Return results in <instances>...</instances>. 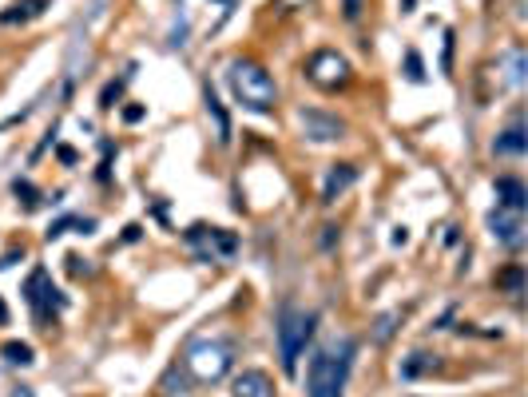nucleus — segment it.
<instances>
[{"mask_svg": "<svg viewBox=\"0 0 528 397\" xmlns=\"http://www.w3.org/2000/svg\"><path fill=\"white\" fill-rule=\"evenodd\" d=\"M354 358H357V342L350 334L322 342L306 370V397H345V382H350Z\"/></svg>", "mask_w": 528, "mask_h": 397, "instance_id": "obj_1", "label": "nucleus"}, {"mask_svg": "<svg viewBox=\"0 0 528 397\" xmlns=\"http://www.w3.org/2000/svg\"><path fill=\"white\" fill-rule=\"evenodd\" d=\"M227 87H231L234 103H238L243 112L271 115L274 108H278V84H274V75L258 60L234 56V60L227 64Z\"/></svg>", "mask_w": 528, "mask_h": 397, "instance_id": "obj_2", "label": "nucleus"}, {"mask_svg": "<svg viewBox=\"0 0 528 397\" xmlns=\"http://www.w3.org/2000/svg\"><path fill=\"white\" fill-rule=\"evenodd\" d=\"M234 358H238L234 338H222V334L191 338V346L183 349V370L191 373V382L215 385V382H222V377L234 370Z\"/></svg>", "mask_w": 528, "mask_h": 397, "instance_id": "obj_3", "label": "nucleus"}, {"mask_svg": "<svg viewBox=\"0 0 528 397\" xmlns=\"http://www.w3.org/2000/svg\"><path fill=\"white\" fill-rule=\"evenodd\" d=\"M314 326H318V314H314V310L283 306V314H278V326H274V334H278V358H283V373H290V377L298 373V358H302L306 342L314 338Z\"/></svg>", "mask_w": 528, "mask_h": 397, "instance_id": "obj_4", "label": "nucleus"}, {"mask_svg": "<svg viewBox=\"0 0 528 397\" xmlns=\"http://www.w3.org/2000/svg\"><path fill=\"white\" fill-rule=\"evenodd\" d=\"M306 80L314 87H322V92H342L354 80V68H350V60L338 48H318V52H310V60H306Z\"/></svg>", "mask_w": 528, "mask_h": 397, "instance_id": "obj_5", "label": "nucleus"}, {"mask_svg": "<svg viewBox=\"0 0 528 397\" xmlns=\"http://www.w3.org/2000/svg\"><path fill=\"white\" fill-rule=\"evenodd\" d=\"M24 302L32 306V314H36V326H44L48 330L52 318L68 306V298L52 286V274L44 270V266H36V270L28 274V282H24Z\"/></svg>", "mask_w": 528, "mask_h": 397, "instance_id": "obj_6", "label": "nucleus"}, {"mask_svg": "<svg viewBox=\"0 0 528 397\" xmlns=\"http://www.w3.org/2000/svg\"><path fill=\"white\" fill-rule=\"evenodd\" d=\"M187 247L199 254V262H219V259H231L234 250H238V238L231 235V231H222V226H187L183 231Z\"/></svg>", "mask_w": 528, "mask_h": 397, "instance_id": "obj_7", "label": "nucleus"}, {"mask_svg": "<svg viewBox=\"0 0 528 397\" xmlns=\"http://www.w3.org/2000/svg\"><path fill=\"white\" fill-rule=\"evenodd\" d=\"M298 127L310 143H334V139H345V120L330 112H318V108H298Z\"/></svg>", "mask_w": 528, "mask_h": 397, "instance_id": "obj_8", "label": "nucleus"}, {"mask_svg": "<svg viewBox=\"0 0 528 397\" xmlns=\"http://www.w3.org/2000/svg\"><path fill=\"white\" fill-rule=\"evenodd\" d=\"M485 223H489V235L497 238L501 247H508V250H520V247H525V215L504 211V207H492Z\"/></svg>", "mask_w": 528, "mask_h": 397, "instance_id": "obj_9", "label": "nucleus"}, {"mask_svg": "<svg viewBox=\"0 0 528 397\" xmlns=\"http://www.w3.org/2000/svg\"><path fill=\"white\" fill-rule=\"evenodd\" d=\"M528 151V136H525V120H520V112L508 120V127H504L501 136L492 139V155H504V159H520Z\"/></svg>", "mask_w": 528, "mask_h": 397, "instance_id": "obj_10", "label": "nucleus"}, {"mask_svg": "<svg viewBox=\"0 0 528 397\" xmlns=\"http://www.w3.org/2000/svg\"><path fill=\"white\" fill-rule=\"evenodd\" d=\"M354 183H357V167L354 163H334L330 171H326V183H322V203H326V207L338 203Z\"/></svg>", "mask_w": 528, "mask_h": 397, "instance_id": "obj_11", "label": "nucleus"}, {"mask_svg": "<svg viewBox=\"0 0 528 397\" xmlns=\"http://www.w3.org/2000/svg\"><path fill=\"white\" fill-rule=\"evenodd\" d=\"M492 191H497V207L525 215V207H528V187L520 183L516 175H501V179L492 183Z\"/></svg>", "mask_w": 528, "mask_h": 397, "instance_id": "obj_12", "label": "nucleus"}, {"mask_svg": "<svg viewBox=\"0 0 528 397\" xmlns=\"http://www.w3.org/2000/svg\"><path fill=\"white\" fill-rule=\"evenodd\" d=\"M231 397H274V382L271 373L262 370H243L231 382Z\"/></svg>", "mask_w": 528, "mask_h": 397, "instance_id": "obj_13", "label": "nucleus"}, {"mask_svg": "<svg viewBox=\"0 0 528 397\" xmlns=\"http://www.w3.org/2000/svg\"><path fill=\"white\" fill-rule=\"evenodd\" d=\"M441 366L437 361V354H429V349H413L409 358H401V366H397V373H401V382H418V377H425V373H433Z\"/></svg>", "mask_w": 528, "mask_h": 397, "instance_id": "obj_14", "label": "nucleus"}, {"mask_svg": "<svg viewBox=\"0 0 528 397\" xmlns=\"http://www.w3.org/2000/svg\"><path fill=\"white\" fill-rule=\"evenodd\" d=\"M52 0H16L13 8H4L0 13V24H28V20H36V16H44V8H48Z\"/></svg>", "mask_w": 528, "mask_h": 397, "instance_id": "obj_15", "label": "nucleus"}, {"mask_svg": "<svg viewBox=\"0 0 528 397\" xmlns=\"http://www.w3.org/2000/svg\"><path fill=\"white\" fill-rule=\"evenodd\" d=\"M203 103H207V115L215 120V136H219V143L227 147L231 143V115H227V108L219 103V96H215V87H203Z\"/></svg>", "mask_w": 528, "mask_h": 397, "instance_id": "obj_16", "label": "nucleus"}, {"mask_svg": "<svg viewBox=\"0 0 528 397\" xmlns=\"http://www.w3.org/2000/svg\"><path fill=\"white\" fill-rule=\"evenodd\" d=\"M504 80H508V87L525 84V48L504 52Z\"/></svg>", "mask_w": 528, "mask_h": 397, "instance_id": "obj_17", "label": "nucleus"}, {"mask_svg": "<svg viewBox=\"0 0 528 397\" xmlns=\"http://www.w3.org/2000/svg\"><path fill=\"white\" fill-rule=\"evenodd\" d=\"M131 75H136V64H131V68H127V72H123L120 80H111V84L104 87V92H99V108H104V112H108V108H115V99H120L123 87L131 84Z\"/></svg>", "mask_w": 528, "mask_h": 397, "instance_id": "obj_18", "label": "nucleus"}, {"mask_svg": "<svg viewBox=\"0 0 528 397\" xmlns=\"http://www.w3.org/2000/svg\"><path fill=\"white\" fill-rule=\"evenodd\" d=\"M397 322H401V314H397V310L378 314V322H373V342H378V346H385V342L397 334Z\"/></svg>", "mask_w": 528, "mask_h": 397, "instance_id": "obj_19", "label": "nucleus"}, {"mask_svg": "<svg viewBox=\"0 0 528 397\" xmlns=\"http://www.w3.org/2000/svg\"><path fill=\"white\" fill-rule=\"evenodd\" d=\"M0 354H4V361H13V366H32V361H36V354H32L28 342H4Z\"/></svg>", "mask_w": 528, "mask_h": 397, "instance_id": "obj_20", "label": "nucleus"}, {"mask_svg": "<svg viewBox=\"0 0 528 397\" xmlns=\"http://www.w3.org/2000/svg\"><path fill=\"white\" fill-rule=\"evenodd\" d=\"M497 286H501V290H508V294H520V290H525V270H520V266H508V270H501L497 274Z\"/></svg>", "mask_w": 528, "mask_h": 397, "instance_id": "obj_21", "label": "nucleus"}, {"mask_svg": "<svg viewBox=\"0 0 528 397\" xmlns=\"http://www.w3.org/2000/svg\"><path fill=\"white\" fill-rule=\"evenodd\" d=\"M13 195L20 198V203H24L28 211H32V207H40V191H36L32 183H28V179H16V183H13Z\"/></svg>", "mask_w": 528, "mask_h": 397, "instance_id": "obj_22", "label": "nucleus"}, {"mask_svg": "<svg viewBox=\"0 0 528 397\" xmlns=\"http://www.w3.org/2000/svg\"><path fill=\"white\" fill-rule=\"evenodd\" d=\"M76 223H80V215H64V219H56V223H52L48 231H44V235H48V243H56V238H60V235H68V231H76Z\"/></svg>", "mask_w": 528, "mask_h": 397, "instance_id": "obj_23", "label": "nucleus"}, {"mask_svg": "<svg viewBox=\"0 0 528 397\" xmlns=\"http://www.w3.org/2000/svg\"><path fill=\"white\" fill-rule=\"evenodd\" d=\"M406 75L413 80V84H425V68H421L418 52H406Z\"/></svg>", "mask_w": 528, "mask_h": 397, "instance_id": "obj_24", "label": "nucleus"}, {"mask_svg": "<svg viewBox=\"0 0 528 397\" xmlns=\"http://www.w3.org/2000/svg\"><path fill=\"white\" fill-rule=\"evenodd\" d=\"M148 115V108H139V103H131V108H123V124H139Z\"/></svg>", "mask_w": 528, "mask_h": 397, "instance_id": "obj_25", "label": "nucleus"}, {"mask_svg": "<svg viewBox=\"0 0 528 397\" xmlns=\"http://www.w3.org/2000/svg\"><path fill=\"white\" fill-rule=\"evenodd\" d=\"M342 13H345V20H357L362 16V0H342Z\"/></svg>", "mask_w": 528, "mask_h": 397, "instance_id": "obj_26", "label": "nucleus"}, {"mask_svg": "<svg viewBox=\"0 0 528 397\" xmlns=\"http://www.w3.org/2000/svg\"><path fill=\"white\" fill-rule=\"evenodd\" d=\"M449 64H453V32H445V72H449Z\"/></svg>", "mask_w": 528, "mask_h": 397, "instance_id": "obj_27", "label": "nucleus"}, {"mask_svg": "<svg viewBox=\"0 0 528 397\" xmlns=\"http://www.w3.org/2000/svg\"><path fill=\"white\" fill-rule=\"evenodd\" d=\"M8 397H36V389H32V385H16Z\"/></svg>", "mask_w": 528, "mask_h": 397, "instance_id": "obj_28", "label": "nucleus"}, {"mask_svg": "<svg viewBox=\"0 0 528 397\" xmlns=\"http://www.w3.org/2000/svg\"><path fill=\"white\" fill-rule=\"evenodd\" d=\"M406 243H409V231H406V226H397V235H393V247H406Z\"/></svg>", "mask_w": 528, "mask_h": 397, "instance_id": "obj_29", "label": "nucleus"}, {"mask_svg": "<svg viewBox=\"0 0 528 397\" xmlns=\"http://www.w3.org/2000/svg\"><path fill=\"white\" fill-rule=\"evenodd\" d=\"M56 155H60V163H76V151L72 147H60Z\"/></svg>", "mask_w": 528, "mask_h": 397, "instance_id": "obj_30", "label": "nucleus"}, {"mask_svg": "<svg viewBox=\"0 0 528 397\" xmlns=\"http://www.w3.org/2000/svg\"><path fill=\"white\" fill-rule=\"evenodd\" d=\"M139 231H143V226H136V223H131L127 231H123V238H127V243H136V238H139Z\"/></svg>", "mask_w": 528, "mask_h": 397, "instance_id": "obj_31", "label": "nucleus"}, {"mask_svg": "<svg viewBox=\"0 0 528 397\" xmlns=\"http://www.w3.org/2000/svg\"><path fill=\"white\" fill-rule=\"evenodd\" d=\"M413 4H418V0H401V13H413Z\"/></svg>", "mask_w": 528, "mask_h": 397, "instance_id": "obj_32", "label": "nucleus"}, {"mask_svg": "<svg viewBox=\"0 0 528 397\" xmlns=\"http://www.w3.org/2000/svg\"><path fill=\"white\" fill-rule=\"evenodd\" d=\"M8 322V306H4V302H0V326Z\"/></svg>", "mask_w": 528, "mask_h": 397, "instance_id": "obj_33", "label": "nucleus"}]
</instances>
